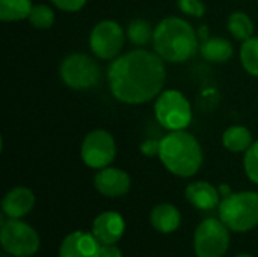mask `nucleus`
Returning <instances> with one entry per match:
<instances>
[{
  "label": "nucleus",
  "instance_id": "f257e3e1",
  "mask_svg": "<svg viewBox=\"0 0 258 257\" xmlns=\"http://www.w3.org/2000/svg\"><path fill=\"white\" fill-rule=\"evenodd\" d=\"M112 95L127 105H142L156 98L166 82L163 59L154 52L132 50L113 59L107 70Z\"/></svg>",
  "mask_w": 258,
  "mask_h": 257
},
{
  "label": "nucleus",
  "instance_id": "f03ea898",
  "mask_svg": "<svg viewBox=\"0 0 258 257\" xmlns=\"http://www.w3.org/2000/svg\"><path fill=\"white\" fill-rule=\"evenodd\" d=\"M153 45L163 61L172 64L186 62L200 52L197 30L190 23L178 17H168L156 26Z\"/></svg>",
  "mask_w": 258,
  "mask_h": 257
},
{
  "label": "nucleus",
  "instance_id": "7ed1b4c3",
  "mask_svg": "<svg viewBox=\"0 0 258 257\" xmlns=\"http://www.w3.org/2000/svg\"><path fill=\"white\" fill-rule=\"evenodd\" d=\"M159 158L169 173L178 177H190L203 165V148L194 135L175 130L160 139Z\"/></svg>",
  "mask_w": 258,
  "mask_h": 257
},
{
  "label": "nucleus",
  "instance_id": "20e7f679",
  "mask_svg": "<svg viewBox=\"0 0 258 257\" xmlns=\"http://www.w3.org/2000/svg\"><path fill=\"white\" fill-rule=\"evenodd\" d=\"M219 220L233 232H248L258 226V194L245 191L224 197Z\"/></svg>",
  "mask_w": 258,
  "mask_h": 257
},
{
  "label": "nucleus",
  "instance_id": "39448f33",
  "mask_svg": "<svg viewBox=\"0 0 258 257\" xmlns=\"http://www.w3.org/2000/svg\"><path fill=\"white\" fill-rule=\"evenodd\" d=\"M154 114L160 126L169 132L184 130L192 121L190 103L177 89H168L159 94L154 105Z\"/></svg>",
  "mask_w": 258,
  "mask_h": 257
},
{
  "label": "nucleus",
  "instance_id": "423d86ee",
  "mask_svg": "<svg viewBox=\"0 0 258 257\" xmlns=\"http://www.w3.org/2000/svg\"><path fill=\"white\" fill-rule=\"evenodd\" d=\"M60 77L63 83L77 91L94 88L101 77L100 67L85 53H71L60 64Z\"/></svg>",
  "mask_w": 258,
  "mask_h": 257
},
{
  "label": "nucleus",
  "instance_id": "0eeeda50",
  "mask_svg": "<svg viewBox=\"0 0 258 257\" xmlns=\"http://www.w3.org/2000/svg\"><path fill=\"white\" fill-rule=\"evenodd\" d=\"M0 242L6 253L15 257H30L39 250L36 230L18 218H9L2 223Z\"/></svg>",
  "mask_w": 258,
  "mask_h": 257
},
{
  "label": "nucleus",
  "instance_id": "6e6552de",
  "mask_svg": "<svg viewBox=\"0 0 258 257\" xmlns=\"http://www.w3.org/2000/svg\"><path fill=\"white\" fill-rule=\"evenodd\" d=\"M228 227L216 218L204 220L195 230L194 248L198 257H224L230 245Z\"/></svg>",
  "mask_w": 258,
  "mask_h": 257
},
{
  "label": "nucleus",
  "instance_id": "1a4fd4ad",
  "mask_svg": "<svg viewBox=\"0 0 258 257\" xmlns=\"http://www.w3.org/2000/svg\"><path fill=\"white\" fill-rule=\"evenodd\" d=\"M80 156L85 165L94 170H103L109 167L116 156V145L113 136L101 129L89 132L80 148Z\"/></svg>",
  "mask_w": 258,
  "mask_h": 257
},
{
  "label": "nucleus",
  "instance_id": "9d476101",
  "mask_svg": "<svg viewBox=\"0 0 258 257\" xmlns=\"http://www.w3.org/2000/svg\"><path fill=\"white\" fill-rule=\"evenodd\" d=\"M125 36L122 27L113 20H103L94 26L89 35V47L92 53L104 61L115 59L122 45Z\"/></svg>",
  "mask_w": 258,
  "mask_h": 257
},
{
  "label": "nucleus",
  "instance_id": "9b49d317",
  "mask_svg": "<svg viewBox=\"0 0 258 257\" xmlns=\"http://www.w3.org/2000/svg\"><path fill=\"white\" fill-rule=\"evenodd\" d=\"M132 180L130 176L118 168L106 167L100 170L94 177V186L95 189L106 195V197H121L125 195L130 189Z\"/></svg>",
  "mask_w": 258,
  "mask_h": 257
},
{
  "label": "nucleus",
  "instance_id": "f8f14e48",
  "mask_svg": "<svg viewBox=\"0 0 258 257\" xmlns=\"http://www.w3.org/2000/svg\"><path fill=\"white\" fill-rule=\"evenodd\" d=\"M125 230L124 218L113 211L100 214L92 223V235L100 244H116Z\"/></svg>",
  "mask_w": 258,
  "mask_h": 257
},
{
  "label": "nucleus",
  "instance_id": "ddd939ff",
  "mask_svg": "<svg viewBox=\"0 0 258 257\" xmlns=\"http://www.w3.org/2000/svg\"><path fill=\"white\" fill-rule=\"evenodd\" d=\"M100 242L92 233L73 232L60 244L59 257H98Z\"/></svg>",
  "mask_w": 258,
  "mask_h": 257
},
{
  "label": "nucleus",
  "instance_id": "4468645a",
  "mask_svg": "<svg viewBox=\"0 0 258 257\" xmlns=\"http://www.w3.org/2000/svg\"><path fill=\"white\" fill-rule=\"evenodd\" d=\"M35 206V195L29 188L17 186L11 189L3 201H2V211L8 218H21L27 215Z\"/></svg>",
  "mask_w": 258,
  "mask_h": 257
},
{
  "label": "nucleus",
  "instance_id": "2eb2a0df",
  "mask_svg": "<svg viewBox=\"0 0 258 257\" xmlns=\"http://www.w3.org/2000/svg\"><path fill=\"white\" fill-rule=\"evenodd\" d=\"M219 189L207 182H194L186 188L187 201L200 211H213L221 204Z\"/></svg>",
  "mask_w": 258,
  "mask_h": 257
},
{
  "label": "nucleus",
  "instance_id": "dca6fc26",
  "mask_svg": "<svg viewBox=\"0 0 258 257\" xmlns=\"http://www.w3.org/2000/svg\"><path fill=\"white\" fill-rule=\"evenodd\" d=\"M201 56L213 64H224L233 56V45L222 36H210L200 44Z\"/></svg>",
  "mask_w": 258,
  "mask_h": 257
},
{
  "label": "nucleus",
  "instance_id": "f3484780",
  "mask_svg": "<svg viewBox=\"0 0 258 257\" xmlns=\"http://www.w3.org/2000/svg\"><path fill=\"white\" fill-rule=\"evenodd\" d=\"M181 215L172 204H159L151 212V224L160 233H172L178 229Z\"/></svg>",
  "mask_w": 258,
  "mask_h": 257
},
{
  "label": "nucleus",
  "instance_id": "a211bd4d",
  "mask_svg": "<svg viewBox=\"0 0 258 257\" xmlns=\"http://www.w3.org/2000/svg\"><path fill=\"white\" fill-rule=\"evenodd\" d=\"M222 144L234 153L246 151L252 145V133L245 126H231L222 135Z\"/></svg>",
  "mask_w": 258,
  "mask_h": 257
},
{
  "label": "nucleus",
  "instance_id": "6ab92c4d",
  "mask_svg": "<svg viewBox=\"0 0 258 257\" xmlns=\"http://www.w3.org/2000/svg\"><path fill=\"white\" fill-rule=\"evenodd\" d=\"M32 8L30 0H0V20L21 21L29 18Z\"/></svg>",
  "mask_w": 258,
  "mask_h": 257
},
{
  "label": "nucleus",
  "instance_id": "aec40b11",
  "mask_svg": "<svg viewBox=\"0 0 258 257\" xmlns=\"http://www.w3.org/2000/svg\"><path fill=\"white\" fill-rule=\"evenodd\" d=\"M228 30L236 39L246 41L254 33V23H252V20L249 18L248 14H245V12H233L230 15V18H228Z\"/></svg>",
  "mask_w": 258,
  "mask_h": 257
},
{
  "label": "nucleus",
  "instance_id": "412c9836",
  "mask_svg": "<svg viewBox=\"0 0 258 257\" xmlns=\"http://www.w3.org/2000/svg\"><path fill=\"white\" fill-rule=\"evenodd\" d=\"M153 36H154V30L148 21L142 18H136L130 21L127 27V38L130 39V42L136 45H145L150 41H153Z\"/></svg>",
  "mask_w": 258,
  "mask_h": 257
},
{
  "label": "nucleus",
  "instance_id": "4be33fe9",
  "mask_svg": "<svg viewBox=\"0 0 258 257\" xmlns=\"http://www.w3.org/2000/svg\"><path fill=\"white\" fill-rule=\"evenodd\" d=\"M240 61L243 68L251 76L258 77V36H251L243 41L240 48Z\"/></svg>",
  "mask_w": 258,
  "mask_h": 257
},
{
  "label": "nucleus",
  "instance_id": "5701e85b",
  "mask_svg": "<svg viewBox=\"0 0 258 257\" xmlns=\"http://www.w3.org/2000/svg\"><path fill=\"white\" fill-rule=\"evenodd\" d=\"M29 21L36 29H50L54 23V12L47 5H36L29 14Z\"/></svg>",
  "mask_w": 258,
  "mask_h": 257
},
{
  "label": "nucleus",
  "instance_id": "b1692460",
  "mask_svg": "<svg viewBox=\"0 0 258 257\" xmlns=\"http://www.w3.org/2000/svg\"><path fill=\"white\" fill-rule=\"evenodd\" d=\"M243 165L249 180L258 185V141L252 142V145L245 151Z\"/></svg>",
  "mask_w": 258,
  "mask_h": 257
},
{
  "label": "nucleus",
  "instance_id": "393cba45",
  "mask_svg": "<svg viewBox=\"0 0 258 257\" xmlns=\"http://www.w3.org/2000/svg\"><path fill=\"white\" fill-rule=\"evenodd\" d=\"M178 8L186 15L197 17V18L206 14V5L201 0H178Z\"/></svg>",
  "mask_w": 258,
  "mask_h": 257
},
{
  "label": "nucleus",
  "instance_id": "a878e982",
  "mask_svg": "<svg viewBox=\"0 0 258 257\" xmlns=\"http://www.w3.org/2000/svg\"><path fill=\"white\" fill-rule=\"evenodd\" d=\"M50 2L60 11H67V12L80 11L88 3V0H50Z\"/></svg>",
  "mask_w": 258,
  "mask_h": 257
},
{
  "label": "nucleus",
  "instance_id": "bb28decb",
  "mask_svg": "<svg viewBox=\"0 0 258 257\" xmlns=\"http://www.w3.org/2000/svg\"><path fill=\"white\" fill-rule=\"evenodd\" d=\"M159 151H160V141L147 139V141L142 142V145H141V153L145 155V156H148V158L159 156Z\"/></svg>",
  "mask_w": 258,
  "mask_h": 257
},
{
  "label": "nucleus",
  "instance_id": "cd10ccee",
  "mask_svg": "<svg viewBox=\"0 0 258 257\" xmlns=\"http://www.w3.org/2000/svg\"><path fill=\"white\" fill-rule=\"evenodd\" d=\"M98 257H122V253L115 244H100Z\"/></svg>",
  "mask_w": 258,
  "mask_h": 257
},
{
  "label": "nucleus",
  "instance_id": "c85d7f7f",
  "mask_svg": "<svg viewBox=\"0 0 258 257\" xmlns=\"http://www.w3.org/2000/svg\"><path fill=\"white\" fill-rule=\"evenodd\" d=\"M197 35H198V39L200 41H206V39L210 38V30H209V27L206 24H201L200 29L197 30Z\"/></svg>",
  "mask_w": 258,
  "mask_h": 257
},
{
  "label": "nucleus",
  "instance_id": "c756f323",
  "mask_svg": "<svg viewBox=\"0 0 258 257\" xmlns=\"http://www.w3.org/2000/svg\"><path fill=\"white\" fill-rule=\"evenodd\" d=\"M218 189H219V194L224 195V197H228V195L231 194V188H230L228 185H221Z\"/></svg>",
  "mask_w": 258,
  "mask_h": 257
},
{
  "label": "nucleus",
  "instance_id": "7c9ffc66",
  "mask_svg": "<svg viewBox=\"0 0 258 257\" xmlns=\"http://www.w3.org/2000/svg\"><path fill=\"white\" fill-rule=\"evenodd\" d=\"M237 257H252V256H249V254H239Z\"/></svg>",
  "mask_w": 258,
  "mask_h": 257
}]
</instances>
